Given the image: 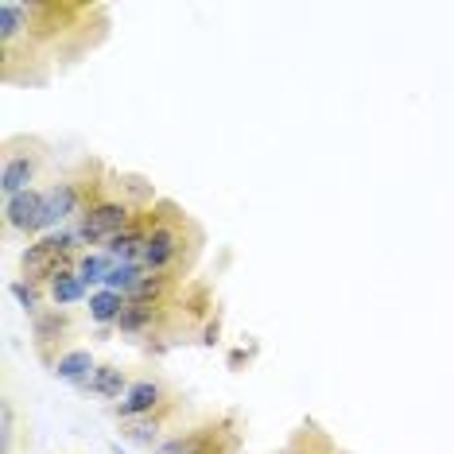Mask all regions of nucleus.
I'll list each match as a JSON object with an SVG mask.
<instances>
[{
	"label": "nucleus",
	"instance_id": "5",
	"mask_svg": "<svg viewBox=\"0 0 454 454\" xmlns=\"http://www.w3.org/2000/svg\"><path fill=\"white\" fill-rule=\"evenodd\" d=\"M35 168H39L35 156H8V160H4V179H0V191H4V202L27 191V183L35 179Z\"/></svg>",
	"mask_w": 454,
	"mask_h": 454
},
{
	"label": "nucleus",
	"instance_id": "19",
	"mask_svg": "<svg viewBox=\"0 0 454 454\" xmlns=\"http://www.w3.org/2000/svg\"><path fill=\"white\" fill-rule=\"evenodd\" d=\"M0 419H4V450L12 447V404H0Z\"/></svg>",
	"mask_w": 454,
	"mask_h": 454
},
{
	"label": "nucleus",
	"instance_id": "14",
	"mask_svg": "<svg viewBox=\"0 0 454 454\" xmlns=\"http://www.w3.org/2000/svg\"><path fill=\"white\" fill-rule=\"evenodd\" d=\"M144 276H148V272H144L140 264H113V272H109L106 287H109V292H117V295H129L132 287L144 280Z\"/></svg>",
	"mask_w": 454,
	"mask_h": 454
},
{
	"label": "nucleus",
	"instance_id": "9",
	"mask_svg": "<svg viewBox=\"0 0 454 454\" xmlns=\"http://www.w3.org/2000/svg\"><path fill=\"white\" fill-rule=\"evenodd\" d=\"M156 454H218L210 431H194V435H179L171 442H160Z\"/></svg>",
	"mask_w": 454,
	"mask_h": 454
},
{
	"label": "nucleus",
	"instance_id": "1",
	"mask_svg": "<svg viewBox=\"0 0 454 454\" xmlns=\"http://www.w3.org/2000/svg\"><path fill=\"white\" fill-rule=\"evenodd\" d=\"M82 194L74 183H59V187H51L43 194V230H67L70 222H78L82 218Z\"/></svg>",
	"mask_w": 454,
	"mask_h": 454
},
{
	"label": "nucleus",
	"instance_id": "3",
	"mask_svg": "<svg viewBox=\"0 0 454 454\" xmlns=\"http://www.w3.org/2000/svg\"><path fill=\"white\" fill-rule=\"evenodd\" d=\"M4 222H8V230L39 233L43 230V194L24 191V194H16V199H8L4 202Z\"/></svg>",
	"mask_w": 454,
	"mask_h": 454
},
{
	"label": "nucleus",
	"instance_id": "11",
	"mask_svg": "<svg viewBox=\"0 0 454 454\" xmlns=\"http://www.w3.org/2000/svg\"><path fill=\"white\" fill-rule=\"evenodd\" d=\"M24 27H27V4L4 0V4H0V39H4V47H12Z\"/></svg>",
	"mask_w": 454,
	"mask_h": 454
},
{
	"label": "nucleus",
	"instance_id": "10",
	"mask_svg": "<svg viewBox=\"0 0 454 454\" xmlns=\"http://www.w3.org/2000/svg\"><path fill=\"white\" fill-rule=\"evenodd\" d=\"M86 388L98 392V396H117V400H121V392H129L132 385L125 380V373H121V369L101 365V369H94V377L86 380Z\"/></svg>",
	"mask_w": 454,
	"mask_h": 454
},
{
	"label": "nucleus",
	"instance_id": "8",
	"mask_svg": "<svg viewBox=\"0 0 454 454\" xmlns=\"http://www.w3.org/2000/svg\"><path fill=\"white\" fill-rule=\"evenodd\" d=\"M125 307H129V299L109 292V287L90 295V318H94V323H117V318L125 315Z\"/></svg>",
	"mask_w": 454,
	"mask_h": 454
},
{
	"label": "nucleus",
	"instance_id": "15",
	"mask_svg": "<svg viewBox=\"0 0 454 454\" xmlns=\"http://www.w3.org/2000/svg\"><path fill=\"white\" fill-rule=\"evenodd\" d=\"M121 435L129 442H137V447H152V442L160 439V423L152 416H140V419H125V427H121Z\"/></svg>",
	"mask_w": 454,
	"mask_h": 454
},
{
	"label": "nucleus",
	"instance_id": "12",
	"mask_svg": "<svg viewBox=\"0 0 454 454\" xmlns=\"http://www.w3.org/2000/svg\"><path fill=\"white\" fill-rule=\"evenodd\" d=\"M86 295V284H82V276L78 272H70V268H63V272L51 280V299H55L59 307H67V303H78V299Z\"/></svg>",
	"mask_w": 454,
	"mask_h": 454
},
{
	"label": "nucleus",
	"instance_id": "7",
	"mask_svg": "<svg viewBox=\"0 0 454 454\" xmlns=\"http://www.w3.org/2000/svg\"><path fill=\"white\" fill-rule=\"evenodd\" d=\"M144 241H148V233H144L140 225H129L125 233H117V237H113V241L106 245V253H109L117 264H140Z\"/></svg>",
	"mask_w": 454,
	"mask_h": 454
},
{
	"label": "nucleus",
	"instance_id": "13",
	"mask_svg": "<svg viewBox=\"0 0 454 454\" xmlns=\"http://www.w3.org/2000/svg\"><path fill=\"white\" fill-rule=\"evenodd\" d=\"M113 256L109 253H90V256H82L78 261V276H82V284H106L109 280V272H113Z\"/></svg>",
	"mask_w": 454,
	"mask_h": 454
},
{
	"label": "nucleus",
	"instance_id": "6",
	"mask_svg": "<svg viewBox=\"0 0 454 454\" xmlns=\"http://www.w3.org/2000/svg\"><path fill=\"white\" fill-rule=\"evenodd\" d=\"M55 377L67 380V385H78L86 388V380L94 377V357H90V349H70L55 361Z\"/></svg>",
	"mask_w": 454,
	"mask_h": 454
},
{
	"label": "nucleus",
	"instance_id": "18",
	"mask_svg": "<svg viewBox=\"0 0 454 454\" xmlns=\"http://www.w3.org/2000/svg\"><path fill=\"white\" fill-rule=\"evenodd\" d=\"M8 292H12V295L20 299V307H24L27 315H35V311H39V292H35L32 284H24V280H12V284H8Z\"/></svg>",
	"mask_w": 454,
	"mask_h": 454
},
{
	"label": "nucleus",
	"instance_id": "17",
	"mask_svg": "<svg viewBox=\"0 0 454 454\" xmlns=\"http://www.w3.org/2000/svg\"><path fill=\"white\" fill-rule=\"evenodd\" d=\"M117 326L125 330V334H140L144 326H152V307H144V303H129V307H125V315L117 318Z\"/></svg>",
	"mask_w": 454,
	"mask_h": 454
},
{
	"label": "nucleus",
	"instance_id": "16",
	"mask_svg": "<svg viewBox=\"0 0 454 454\" xmlns=\"http://www.w3.org/2000/svg\"><path fill=\"white\" fill-rule=\"evenodd\" d=\"M163 295V276H144V280L132 287V292L125 295L129 303H144V307H156V299Z\"/></svg>",
	"mask_w": 454,
	"mask_h": 454
},
{
	"label": "nucleus",
	"instance_id": "4",
	"mask_svg": "<svg viewBox=\"0 0 454 454\" xmlns=\"http://www.w3.org/2000/svg\"><path fill=\"white\" fill-rule=\"evenodd\" d=\"M160 385L156 380H137L125 396H121V404H117V416L121 419H140V416H152V411L160 408Z\"/></svg>",
	"mask_w": 454,
	"mask_h": 454
},
{
	"label": "nucleus",
	"instance_id": "2",
	"mask_svg": "<svg viewBox=\"0 0 454 454\" xmlns=\"http://www.w3.org/2000/svg\"><path fill=\"white\" fill-rule=\"evenodd\" d=\"M175 256H179V230H171V225H156V230L148 233V241H144L140 268L148 276H160Z\"/></svg>",
	"mask_w": 454,
	"mask_h": 454
}]
</instances>
